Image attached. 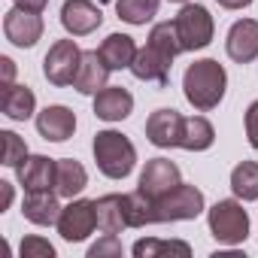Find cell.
<instances>
[{"label": "cell", "instance_id": "obj_1", "mask_svg": "<svg viewBox=\"0 0 258 258\" xmlns=\"http://www.w3.org/2000/svg\"><path fill=\"white\" fill-rule=\"evenodd\" d=\"M225 85H228V73L219 61L213 58H204V61H195L185 76H182V91H185V100L207 112V109H216L225 97Z\"/></svg>", "mask_w": 258, "mask_h": 258}, {"label": "cell", "instance_id": "obj_2", "mask_svg": "<svg viewBox=\"0 0 258 258\" xmlns=\"http://www.w3.org/2000/svg\"><path fill=\"white\" fill-rule=\"evenodd\" d=\"M94 161L103 176L124 179L137 164V149L118 131H97L94 134Z\"/></svg>", "mask_w": 258, "mask_h": 258}, {"label": "cell", "instance_id": "obj_3", "mask_svg": "<svg viewBox=\"0 0 258 258\" xmlns=\"http://www.w3.org/2000/svg\"><path fill=\"white\" fill-rule=\"evenodd\" d=\"M152 204H155V225L188 222V219H198L204 213V191L195 188V185L179 182L173 191H167L164 198H158Z\"/></svg>", "mask_w": 258, "mask_h": 258}, {"label": "cell", "instance_id": "obj_4", "mask_svg": "<svg viewBox=\"0 0 258 258\" xmlns=\"http://www.w3.org/2000/svg\"><path fill=\"white\" fill-rule=\"evenodd\" d=\"M173 25H176L182 52H198V49H207L213 43L216 25H213V16L207 13V7H201V4H185L176 13Z\"/></svg>", "mask_w": 258, "mask_h": 258}, {"label": "cell", "instance_id": "obj_5", "mask_svg": "<svg viewBox=\"0 0 258 258\" xmlns=\"http://www.w3.org/2000/svg\"><path fill=\"white\" fill-rule=\"evenodd\" d=\"M210 234L225 243V246H237L249 237V216L243 210V204L237 201H219L210 210Z\"/></svg>", "mask_w": 258, "mask_h": 258}, {"label": "cell", "instance_id": "obj_6", "mask_svg": "<svg viewBox=\"0 0 258 258\" xmlns=\"http://www.w3.org/2000/svg\"><path fill=\"white\" fill-rule=\"evenodd\" d=\"M79 64H82V49L76 46V40H55L43 58V76L52 85L64 88V85H73Z\"/></svg>", "mask_w": 258, "mask_h": 258}, {"label": "cell", "instance_id": "obj_7", "mask_svg": "<svg viewBox=\"0 0 258 258\" xmlns=\"http://www.w3.org/2000/svg\"><path fill=\"white\" fill-rule=\"evenodd\" d=\"M97 228V213H94V201H85V198H70V204L61 210V219H58V234L67 240V243H82L91 231Z\"/></svg>", "mask_w": 258, "mask_h": 258}, {"label": "cell", "instance_id": "obj_8", "mask_svg": "<svg viewBox=\"0 0 258 258\" xmlns=\"http://www.w3.org/2000/svg\"><path fill=\"white\" fill-rule=\"evenodd\" d=\"M179 182H182V179H179V167H176L170 158H152V161H146V167H143V173H140L137 191H143L149 201H158V198H164L167 191H173Z\"/></svg>", "mask_w": 258, "mask_h": 258}, {"label": "cell", "instance_id": "obj_9", "mask_svg": "<svg viewBox=\"0 0 258 258\" xmlns=\"http://www.w3.org/2000/svg\"><path fill=\"white\" fill-rule=\"evenodd\" d=\"M4 34H7V40H10L13 46L31 49V46H37V40L43 37V19H40V13L13 7V10L4 16Z\"/></svg>", "mask_w": 258, "mask_h": 258}, {"label": "cell", "instance_id": "obj_10", "mask_svg": "<svg viewBox=\"0 0 258 258\" xmlns=\"http://www.w3.org/2000/svg\"><path fill=\"white\" fill-rule=\"evenodd\" d=\"M61 25L70 37H88L103 25V13L91 0H64L61 7Z\"/></svg>", "mask_w": 258, "mask_h": 258}, {"label": "cell", "instance_id": "obj_11", "mask_svg": "<svg viewBox=\"0 0 258 258\" xmlns=\"http://www.w3.org/2000/svg\"><path fill=\"white\" fill-rule=\"evenodd\" d=\"M182 124L185 118L176 109H155L146 121V137L158 149H173L182 143Z\"/></svg>", "mask_w": 258, "mask_h": 258}, {"label": "cell", "instance_id": "obj_12", "mask_svg": "<svg viewBox=\"0 0 258 258\" xmlns=\"http://www.w3.org/2000/svg\"><path fill=\"white\" fill-rule=\"evenodd\" d=\"M170 67H173V58L164 55L161 49H155L152 43H146L143 49H137V58L131 64V73L143 82H155V85H167L170 82Z\"/></svg>", "mask_w": 258, "mask_h": 258}, {"label": "cell", "instance_id": "obj_13", "mask_svg": "<svg viewBox=\"0 0 258 258\" xmlns=\"http://www.w3.org/2000/svg\"><path fill=\"white\" fill-rule=\"evenodd\" d=\"M228 58L237 64H249L258 58V22L255 19H240L231 25L228 40H225Z\"/></svg>", "mask_w": 258, "mask_h": 258}, {"label": "cell", "instance_id": "obj_14", "mask_svg": "<svg viewBox=\"0 0 258 258\" xmlns=\"http://www.w3.org/2000/svg\"><path fill=\"white\" fill-rule=\"evenodd\" d=\"M37 131H40V137L43 140H49V143H64V140H70L73 137V131H76V112L73 109H67V106H46L40 115H37Z\"/></svg>", "mask_w": 258, "mask_h": 258}, {"label": "cell", "instance_id": "obj_15", "mask_svg": "<svg viewBox=\"0 0 258 258\" xmlns=\"http://www.w3.org/2000/svg\"><path fill=\"white\" fill-rule=\"evenodd\" d=\"M58 191H52V188H46V191H28L25 195V201H22V213H25V219L28 222H34V225H40V228H49V225H58V219H61V204H58Z\"/></svg>", "mask_w": 258, "mask_h": 258}, {"label": "cell", "instance_id": "obj_16", "mask_svg": "<svg viewBox=\"0 0 258 258\" xmlns=\"http://www.w3.org/2000/svg\"><path fill=\"white\" fill-rule=\"evenodd\" d=\"M134 109V94L121 85H106L94 94V115L103 121H121Z\"/></svg>", "mask_w": 258, "mask_h": 258}, {"label": "cell", "instance_id": "obj_17", "mask_svg": "<svg viewBox=\"0 0 258 258\" xmlns=\"http://www.w3.org/2000/svg\"><path fill=\"white\" fill-rule=\"evenodd\" d=\"M109 64L103 61L100 49H91V52H82V64H79V73L73 79V88L79 94H97L100 88H106V79H109Z\"/></svg>", "mask_w": 258, "mask_h": 258}, {"label": "cell", "instance_id": "obj_18", "mask_svg": "<svg viewBox=\"0 0 258 258\" xmlns=\"http://www.w3.org/2000/svg\"><path fill=\"white\" fill-rule=\"evenodd\" d=\"M55 158H46V155H28L16 173H19V182L25 185V191H46V188H55Z\"/></svg>", "mask_w": 258, "mask_h": 258}, {"label": "cell", "instance_id": "obj_19", "mask_svg": "<svg viewBox=\"0 0 258 258\" xmlns=\"http://www.w3.org/2000/svg\"><path fill=\"white\" fill-rule=\"evenodd\" d=\"M94 213H97V228L103 234H121V228H127V216H124V195H103L94 201Z\"/></svg>", "mask_w": 258, "mask_h": 258}, {"label": "cell", "instance_id": "obj_20", "mask_svg": "<svg viewBox=\"0 0 258 258\" xmlns=\"http://www.w3.org/2000/svg\"><path fill=\"white\" fill-rule=\"evenodd\" d=\"M100 55L109 64V70H124V67L131 70V64L137 58V43H134V37H127V34H109L100 43Z\"/></svg>", "mask_w": 258, "mask_h": 258}, {"label": "cell", "instance_id": "obj_21", "mask_svg": "<svg viewBox=\"0 0 258 258\" xmlns=\"http://www.w3.org/2000/svg\"><path fill=\"white\" fill-rule=\"evenodd\" d=\"M34 106H37V97H34V91L28 85H16L13 82V85L4 88V94H0V109H4V115L13 118V121L31 118Z\"/></svg>", "mask_w": 258, "mask_h": 258}, {"label": "cell", "instance_id": "obj_22", "mask_svg": "<svg viewBox=\"0 0 258 258\" xmlns=\"http://www.w3.org/2000/svg\"><path fill=\"white\" fill-rule=\"evenodd\" d=\"M85 185H88L85 167L73 158H58V164H55V191L61 198H76Z\"/></svg>", "mask_w": 258, "mask_h": 258}, {"label": "cell", "instance_id": "obj_23", "mask_svg": "<svg viewBox=\"0 0 258 258\" xmlns=\"http://www.w3.org/2000/svg\"><path fill=\"white\" fill-rule=\"evenodd\" d=\"M213 140H216V127H213L204 115H191V118H185L179 149H185V152H204V149L213 146Z\"/></svg>", "mask_w": 258, "mask_h": 258}, {"label": "cell", "instance_id": "obj_24", "mask_svg": "<svg viewBox=\"0 0 258 258\" xmlns=\"http://www.w3.org/2000/svg\"><path fill=\"white\" fill-rule=\"evenodd\" d=\"M231 188L240 201H258V161H240L231 170Z\"/></svg>", "mask_w": 258, "mask_h": 258}, {"label": "cell", "instance_id": "obj_25", "mask_svg": "<svg viewBox=\"0 0 258 258\" xmlns=\"http://www.w3.org/2000/svg\"><path fill=\"white\" fill-rule=\"evenodd\" d=\"M131 252L137 258H155V255H182V258H188L191 246L182 243V240H155V237H149V240H137Z\"/></svg>", "mask_w": 258, "mask_h": 258}, {"label": "cell", "instance_id": "obj_26", "mask_svg": "<svg viewBox=\"0 0 258 258\" xmlns=\"http://www.w3.org/2000/svg\"><path fill=\"white\" fill-rule=\"evenodd\" d=\"M124 216H127V228H143V225H155V204L143 195H124Z\"/></svg>", "mask_w": 258, "mask_h": 258}, {"label": "cell", "instance_id": "obj_27", "mask_svg": "<svg viewBox=\"0 0 258 258\" xmlns=\"http://www.w3.org/2000/svg\"><path fill=\"white\" fill-rule=\"evenodd\" d=\"M115 13L127 25H146L158 13V0H115Z\"/></svg>", "mask_w": 258, "mask_h": 258}, {"label": "cell", "instance_id": "obj_28", "mask_svg": "<svg viewBox=\"0 0 258 258\" xmlns=\"http://www.w3.org/2000/svg\"><path fill=\"white\" fill-rule=\"evenodd\" d=\"M0 137H4V164H7V167H19V164L28 158L25 140H22L16 131H4Z\"/></svg>", "mask_w": 258, "mask_h": 258}, {"label": "cell", "instance_id": "obj_29", "mask_svg": "<svg viewBox=\"0 0 258 258\" xmlns=\"http://www.w3.org/2000/svg\"><path fill=\"white\" fill-rule=\"evenodd\" d=\"M19 252H22V258H55V246L43 237H25Z\"/></svg>", "mask_w": 258, "mask_h": 258}, {"label": "cell", "instance_id": "obj_30", "mask_svg": "<svg viewBox=\"0 0 258 258\" xmlns=\"http://www.w3.org/2000/svg\"><path fill=\"white\" fill-rule=\"evenodd\" d=\"M88 258H121V243L115 234H103V240H97L88 249Z\"/></svg>", "mask_w": 258, "mask_h": 258}, {"label": "cell", "instance_id": "obj_31", "mask_svg": "<svg viewBox=\"0 0 258 258\" xmlns=\"http://www.w3.org/2000/svg\"><path fill=\"white\" fill-rule=\"evenodd\" d=\"M246 137H249V146L258 149V100H252L246 109Z\"/></svg>", "mask_w": 258, "mask_h": 258}, {"label": "cell", "instance_id": "obj_32", "mask_svg": "<svg viewBox=\"0 0 258 258\" xmlns=\"http://www.w3.org/2000/svg\"><path fill=\"white\" fill-rule=\"evenodd\" d=\"M0 70H4V88L7 85H13V76H16V64H13V58H0Z\"/></svg>", "mask_w": 258, "mask_h": 258}, {"label": "cell", "instance_id": "obj_33", "mask_svg": "<svg viewBox=\"0 0 258 258\" xmlns=\"http://www.w3.org/2000/svg\"><path fill=\"white\" fill-rule=\"evenodd\" d=\"M46 4H49V0H16V7L31 10V13H43V10H46Z\"/></svg>", "mask_w": 258, "mask_h": 258}, {"label": "cell", "instance_id": "obj_34", "mask_svg": "<svg viewBox=\"0 0 258 258\" xmlns=\"http://www.w3.org/2000/svg\"><path fill=\"white\" fill-rule=\"evenodd\" d=\"M0 188H4V201H0V210H7L13 204V185L10 182H0Z\"/></svg>", "mask_w": 258, "mask_h": 258}, {"label": "cell", "instance_id": "obj_35", "mask_svg": "<svg viewBox=\"0 0 258 258\" xmlns=\"http://www.w3.org/2000/svg\"><path fill=\"white\" fill-rule=\"evenodd\" d=\"M249 4H252V0H219V7H225V10H243Z\"/></svg>", "mask_w": 258, "mask_h": 258}, {"label": "cell", "instance_id": "obj_36", "mask_svg": "<svg viewBox=\"0 0 258 258\" xmlns=\"http://www.w3.org/2000/svg\"><path fill=\"white\" fill-rule=\"evenodd\" d=\"M170 4H188V0H170Z\"/></svg>", "mask_w": 258, "mask_h": 258}]
</instances>
